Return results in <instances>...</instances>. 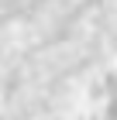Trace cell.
<instances>
[{
	"mask_svg": "<svg viewBox=\"0 0 117 120\" xmlns=\"http://www.w3.org/2000/svg\"><path fill=\"white\" fill-rule=\"evenodd\" d=\"M103 120H117V96H107V106H103Z\"/></svg>",
	"mask_w": 117,
	"mask_h": 120,
	"instance_id": "6da1fadb",
	"label": "cell"
}]
</instances>
